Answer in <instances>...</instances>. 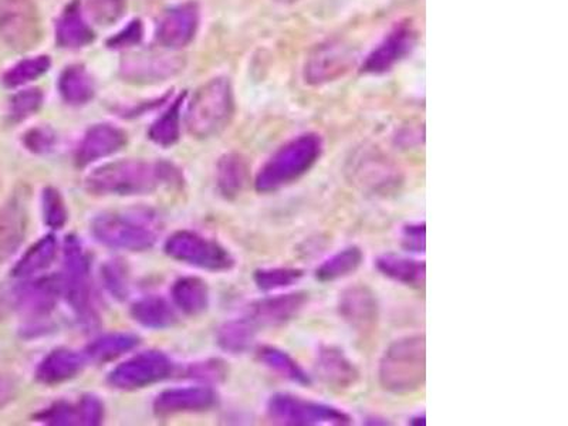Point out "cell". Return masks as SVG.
I'll return each mask as SVG.
<instances>
[{
    "label": "cell",
    "instance_id": "9a60e30c",
    "mask_svg": "<svg viewBox=\"0 0 568 426\" xmlns=\"http://www.w3.org/2000/svg\"><path fill=\"white\" fill-rule=\"evenodd\" d=\"M129 136L125 131L111 124H97L91 127L83 136L76 151V165L78 168L97 163L107 156L119 153L127 145Z\"/></svg>",
    "mask_w": 568,
    "mask_h": 426
},
{
    "label": "cell",
    "instance_id": "cb8c5ba5",
    "mask_svg": "<svg viewBox=\"0 0 568 426\" xmlns=\"http://www.w3.org/2000/svg\"><path fill=\"white\" fill-rule=\"evenodd\" d=\"M375 266L383 276L404 286L420 288L425 284L426 264L418 259L389 253L376 259Z\"/></svg>",
    "mask_w": 568,
    "mask_h": 426
},
{
    "label": "cell",
    "instance_id": "7a4b0ae2",
    "mask_svg": "<svg viewBox=\"0 0 568 426\" xmlns=\"http://www.w3.org/2000/svg\"><path fill=\"white\" fill-rule=\"evenodd\" d=\"M161 220L150 209L111 210L97 215L91 232L100 243L117 251L145 252L161 233Z\"/></svg>",
    "mask_w": 568,
    "mask_h": 426
},
{
    "label": "cell",
    "instance_id": "3957f363",
    "mask_svg": "<svg viewBox=\"0 0 568 426\" xmlns=\"http://www.w3.org/2000/svg\"><path fill=\"white\" fill-rule=\"evenodd\" d=\"M323 154L321 136L315 132L298 135L284 144L259 171L254 188L259 194H272L297 183L320 160Z\"/></svg>",
    "mask_w": 568,
    "mask_h": 426
},
{
    "label": "cell",
    "instance_id": "60d3db41",
    "mask_svg": "<svg viewBox=\"0 0 568 426\" xmlns=\"http://www.w3.org/2000/svg\"><path fill=\"white\" fill-rule=\"evenodd\" d=\"M37 423L52 426H70L78 425V416L76 405L67 403V401H57V403L47 406L34 415Z\"/></svg>",
    "mask_w": 568,
    "mask_h": 426
},
{
    "label": "cell",
    "instance_id": "d4e9b609",
    "mask_svg": "<svg viewBox=\"0 0 568 426\" xmlns=\"http://www.w3.org/2000/svg\"><path fill=\"white\" fill-rule=\"evenodd\" d=\"M174 305L186 316L195 317L207 312L209 306V287L200 277H181L171 288Z\"/></svg>",
    "mask_w": 568,
    "mask_h": 426
},
{
    "label": "cell",
    "instance_id": "4316f807",
    "mask_svg": "<svg viewBox=\"0 0 568 426\" xmlns=\"http://www.w3.org/2000/svg\"><path fill=\"white\" fill-rule=\"evenodd\" d=\"M140 342V337L132 332H110V335L91 341L83 354L86 356L87 361L106 364V362L120 359L127 352L135 350Z\"/></svg>",
    "mask_w": 568,
    "mask_h": 426
},
{
    "label": "cell",
    "instance_id": "d6a6232c",
    "mask_svg": "<svg viewBox=\"0 0 568 426\" xmlns=\"http://www.w3.org/2000/svg\"><path fill=\"white\" fill-rule=\"evenodd\" d=\"M258 327L248 317L230 320L219 327L218 345L229 354H242L251 350Z\"/></svg>",
    "mask_w": 568,
    "mask_h": 426
},
{
    "label": "cell",
    "instance_id": "8992f818",
    "mask_svg": "<svg viewBox=\"0 0 568 426\" xmlns=\"http://www.w3.org/2000/svg\"><path fill=\"white\" fill-rule=\"evenodd\" d=\"M233 112L232 87L227 78H214L199 87L190 99L186 124L195 139H210L227 129Z\"/></svg>",
    "mask_w": 568,
    "mask_h": 426
},
{
    "label": "cell",
    "instance_id": "f1b7e54d",
    "mask_svg": "<svg viewBox=\"0 0 568 426\" xmlns=\"http://www.w3.org/2000/svg\"><path fill=\"white\" fill-rule=\"evenodd\" d=\"M57 239L53 234L39 239L31 248L24 252L19 262L12 269V276L18 278H29L34 274L46 271L52 266L57 256Z\"/></svg>",
    "mask_w": 568,
    "mask_h": 426
},
{
    "label": "cell",
    "instance_id": "484cf974",
    "mask_svg": "<svg viewBox=\"0 0 568 426\" xmlns=\"http://www.w3.org/2000/svg\"><path fill=\"white\" fill-rule=\"evenodd\" d=\"M249 165L241 154H225L217 165V186L225 199L233 200L247 188Z\"/></svg>",
    "mask_w": 568,
    "mask_h": 426
},
{
    "label": "cell",
    "instance_id": "f546056e",
    "mask_svg": "<svg viewBox=\"0 0 568 426\" xmlns=\"http://www.w3.org/2000/svg\"><path fill=\"white\" fill-rule=\"evenodd\" d=\"M63 100L70 106H85L95 97V80L80 65L68 66L58 80Z\"/></svg>",
    "mask_w": 568,
    "mask_h": 426
},
{
    "label": "cell",
    "instance_id": "b9f144b4",
    "mask_svg": "<svg viewBox=\"0 0 568 426\" xmlns=\"http://www.w3.org/2000/svg\"><path fill=\"white\" fill-rule=\"evenodd\" d=\"M57 142L56 132L51 127H36L23 135V144L31 153L46 155L55 150Z\"/></svg>",
    "mask_w": 568,
    "mask_h": 426
},
{
    "label": "cell",
    "instance_id": "681fc988",
    "mask_svg": "<svg viewBox=\"0 0 568 426\" xmlns=\"http://www.w3.org/2000/svg\"><path fill=\"white\" fill-rule=\"evenodd\" d=\"M409 425L425 426L426 425L425 414H418V415L413 416V418L409 419Z\"/></svg>",
    "mask_w": 568,
    "mask_h": 426
},
{
    "label": "cell",
    "instance_id": "8fae6325",
    "mask_svg": "<svg viewBox=\"0 0 568 426\" xmlns=\"http://www.w3.org/2000/svg\"><path fill=\"white\" fill-rule=\"evenodd\" d=\"M173 371V361L164 352L145 351L117 365L107 381L112 389L134 391L170 379Z\"/></svg>",
    "mask_w": 568,
    "mask_h": 426
},
{
    "label": "cell",
    "instance_id": "bcb514c9",
    "mask_svg": "<svg viewBox=\"0 0 568 426\" xmlns=\"http://www.w3.org/2000/svg\"><path fill=\"white\" fill-rule=\"evenodd\" d=\"M142 37V26L139 21L131 22L129 26L109 42L111 47H129L139 43Z\"/></svg>",
    "mask_w": 568,
    "mask_h": 426
},
{
    "label": "cell",
    "instance_id": "52a82bcc",
    "mask_svg": "<svg viewBox=\"0 0 568 426\" xmlns=\"http://www.w3.org/2000/svg\"><path fill=\"white\" fill-rule=\"evenodd\" d=\"M9 288H11L12 312L26 318L28 323L23 331L28 337H31L34 330L46 328L48 316L55 312L62 295H65L62 274L32 278Z\"/></svg>",
    "mask_w": 568,
    "mask_h": 426
},
{
    "label": "cell",
    "instance_id": "ee69618b",
    "mask_svg": "<svg viewBox=\"0 0 568 426\" xmlns=\"http://www.w3.org/2000/svg\"><path fill=\"white\" fill-rule=\"evenodd\" d=\"M401 243L406 252L420 254L426 249V225L425 222H415L405 225L401 232Z\"/></svg>",
    "mask_w": 568,
    "mask_h": 426
},
{
    "label": "cell",
    "instance_id": "d590c367",
    "mask_svg": "<svg viewBox=\"0 0 568 426\" xmlns=\"http://www.w3.org/2000/svg\"><path fill=\"white\" fill-rule=\"evenodd\" d=\"M305 272L293 267L259 269L254 272L253 281L262 292L282 291L301 282Z\"/></svg>",
    "mask_w": 568,
    "mask_h": 426
},
{
    "label": "cell",
    "instance_id": "2e32d148",
    "mask_svg": "<svg viewBox=\"0 0 568 426\" xmlns=\"http://www.w3.org/2000/svg\"><path fill=\"white\" fill-rule=\"evenodd\" d=\"M217 403L218 395L208 386H186L163 391L156 396L154 411L160 416L200 413L214 408Z\"/></svg>",
    "mask_w": 568,
    "mask_h": 426
},
{
    "label": "cell",
    "instance_id": "30bf717a",
    "mask_svg": "<svg viewBox=\"0 0 568 426\" xmlns=\"http://www.w3.org/2000/svg\"><path fill=\"white\" fill-rule=\"evenodd\" d=\"M0 39L17 52L36 47L42 21L33 0H0Z\"/></svg>",
    "mask_w": 568,
    "mask_h": 426
},
{
    "label": "cell",
    "instance_id": "7dc6e473",
    "mask_svg": "<svg viewBox=\"0 0 568 426\" xmlns=\"http://www.w3.org/2000/svg\"><path fill=\"white\" fill-rule=\"evenodd\" d=\"M18 395L17 381L9 375H0V409L12 403Z\"/></svg>",
    "mask_w": 568,
    "mask_h": 426
},
{
    "label": "cell",
    "instance_id": "74e56055",
    "mask_svg": "<svg viewBox=\"0 0 568 426\" xmlns=\"http://www.w3.org/2000/svg\"><path fill=\"white\" fill-rule=\"evenodd\" d=\"M42 217L48 228H65L68 210L65 198L55 186H46L42 193Z\"/></svg>",
    "mask_w": 568,
    "mask_h": 426
},
{
    "label": "cell",
    "instance_id": "e0dca14e",
    "mask_svg": "<svg viewBox=\"0 0 568 426\" xmlns=\"http://www.w3.org/2000/svg\"><path fill=\"white\" fill-rule=\"evenodd\" d=\"M179 61L174 56L160 53H139L122 62L121 75L125 80L140 85H154L164 81L179 70Z\"/></svg>",
    "mask_w": 568,
    "mask_h": 426
},
{
    "label": "cell",
    "instance_id": "4dcf8cb0",
    "mask_svg": "<svg viewBox=\"0 0 568 426\" xmlns=\"http://www.w3.org/2000/svg\"><path fill=\"white\" fill-rule=\"evenodd\" d=\"M362 262H364V253L359 247L352 244L326 259L316 269V278L321 283L340 281L359 271Z\"/></svg>",
    "mask_w": 568,
    "mask_h": 426
},
{
    "label": "cell",
    "instance_id": "5b68a950",
    "mask_svg": "<svg viewBox=\"0 0 568 426\" xmlns=\"http://www.w3.org/2000/svg\"><path fill=\"white\" fill-rule=\"evenodd\" d=\"M63 254H65V274H62L63 292L68 305L75 313L78 325L86 331H96L100 327V316L92 298L90 261L76 234H68Z\"/></svg>",
    "mask_w": 568,
    "mask_h": 426
},
{
    "label": "cell",
    "instance_id": "603a6c76",
    "mask_svg": "<svg viewBox=\"0 0 568 426\" xmlns=\"http://www.w3.org/2000/svg\"><path fill=\"white\" fill-rule=\"evenodd\" d=\"M56 37L58 46L70 48V51L86 47L95 41V32L83 17L81 4L78 0H73L70 4H67L58 18Z\"/></svg>",
    "mask_w": 568,
    "mask_h": 426
},
{
    "label": "cell",
    "instance_id": "8d00e7d4",
    "mask_svg": "<svg viewBox=\"0 0 568 426\" xmlns=\"http://www.w3.org/2000/svg\"><path fill=\"white\" fill-rule=\"evenodd\" d=\"M101 281L116 301L124 302L130 295L129 267L122 261H109L101 266Z\"/></svg>",
    "mask_w": 568,
    "mask_h": 426
},
{
    "label": "cell",
    "instance_id": "6da1fadb",
    "mask_svg": "<svg viewBox=\"0 0 568 426\" xmlns=\"http://www.w3.org/2000/svg\"><path fill=\"white\" fill-rule=\"evenodd\" d=\"M181 183L179 170L165 161L122 160L92 171L86 178V189L99 197H136L153 194L161 186H178Z\"/></svg>",
    "mask_w": 568,
    "mask_h": 426
},
{
    "label": "cell",
    "instance_id": "d6986e66",
    "mask_svg": "<svg viewBox=\"0 0 568 426\" xmlns=\"http://www.w3.org/2000/svg\"><path fill=\"white\" fill-rule=\"evenodd\" d=\"M86 356L83 352L68 349H57L39 362L36 372L37 383L55 386L75 380L85 370Z\"/></svg>",
    "mask_w": 568,
    "mask_h": 426
},
{
    "label": "cell",
    "instance_id": "c3c4849f",
    "mask_svg": "<svg viewBox=\"0 0 568 426\" xmlns=\"http://www.w3.org/2000/svg\"><path fill=\"white\" fill-rule=\"evenodd\" d=\"M12 303H11V288L7 284H0V320L11 315Z\"/></svg>",
    "mask_w": 568,
    "mask_h": 426
},
{
    "label": "cell",
    "instance_id": "ab89813d",
    "mask_svg": "<svg viewBox=\"0 0 568 426\" xmlns=\"http://www.w3.org/2000/svg\"><path fill=\"white\" fill-rule=\"evenodd\" d=\"M127 0H87V12L92 22L111 26L125 14Z\"/></svg>",
    "mask_w": 568,
    "mask_h": 426
},
{
    "label": "cell",
    "instance_id": "7c38bea8",
    "mask_svg": "<svg viewBox=\"0 0 568 426\" xmlns=\"http://www.w3.org/2000/svg\"><path fill=\"white\" fill-rule=\"evenodd\" d=\"M199 28V8L195 2L168 9L160 19L156 39L164 47L176 51L194 41Z\"/></svg>",
    "mask_w": 568,
    "mask_h": 426
},
{
    "label": "cell",
    "instance_id": "f6af8a7d",
    "mask_svg": "<svg viewBox=\"0 0 568 426\" xmlns=\"http://www.w3.org/2000/svg\"><path fill=\"white\" fill-rule=\"evenodd\" d=\"M189 375L199 380H222L227 375V367H225V362L217 360L200 362V364H195L189 370Z\"/></svg>",
    "mask_w": 568,
    "mask_h": 426
},
{
    "label": "cell",
    "instance_id": "5bb4252c",
    "mask_svg": "<svg viewBox=\"0 0 568 426\" xmlns=\"http://www.w3.org/2000/svg\"><path fill=\"white\" fill-rule=\"evenodd\" d=\"M339 315L352 330L365 331L379 320V301L370 287L356 284L340 293L337 303Z\"/></svg>",
    "mask_w": 568,
    "mask_h": 426
},
{
    "label": "cell",
    "instance_id": "7bdbcfd3",
    "mask_svg": "<svg viewBox=\"0 0 568 426\" xmlns=\"http://www.w3.org/2000/svg\"><path fill=\"white\" fill-rule=\"evenodd\" d=\"M78 425L97 426L105 420L106 409L99 396L85 395L76 404Z\"/></svg>",
    "mask_w": 568,
    "mask_h": 426
},
{
    "label": "cell",
    "instance_id": "7402d4cb",
    "mask_svg": "<svg viewBox=\"0 0 568 426\" xmlns=\"http://www.w3.org/2000/svg\"><path fill=\"white\" fill-rule=\"evenodd\" d=\"M28 217L21 199L0 207V263L13 256L26 234Z\"/></svg>",
    "mask_w": 568,
    "mask_h": 426
},
{
    "label": "cell",
    "instance_id": "f907efd6",
    "mask_svg": "<svg viewBox=\"0 0 568 426\" xmlns=\"http://www.w3.org/2000/svg\"><path fill=\"white\" fill-rule=\"evenodd\" d=\"M277 2H281V3H293V2H297V0H277Z\"/></svg>",
    "mask_w": 568,
    "mask_h": 426
},
{
    "label": "cell",
    "instance_id": "9c48e42d",
    "mask_svg": "<svg viewBox=\"0 0 568 426\" xmlns=\"http://www.w3.org/2000/svg\"><path fill=\"white\" fill-rule=\"evenodd\" d=\"M164 251L174 261L204 271L228 272L234 266V259L228 249L189 230H179L171 234L165 242Z\"/></svg>",
    "mask_w": 568,
    "mask_h": 426
},
{
    "label": "cell",
    "instance_id": "277c9868",
    "mask_svg": "<svg viewBox=\"0 0 568 426\" xmlns=\"http://www.w3.org/2000/svg\"><path fill=\"white\" fill-rule=\"evenodd\" d=\"M380 384L394 395H408L423 389L426 379L425 336L404 337L385 350L379 369Z\"/></svg>",
    "mask_w": 568,
    "mask_h": 426
},
{
    "label": "cell",
    "instance_id": "ffe728a7",
    "mask_svg": "<svg viewBox=\"0 0 568 426\" xmlns=\"http://www.w3.org/2000/svg\"><path fill=\"white\" fill-rule=\"evenodd\" d=\"M352 62L350 52L341 44L328 43L318 47L308 58L306 65V80L312 85H323L342 76L349 70Z\"/></svg>",
    "mask_w": 568,
    "mask_h": 426
},
{
    "label": "cell",
    "instance_id": "83f0119b",
    "mask_svg": "<svg viewBox=\"0 0 568 426\" xmlns=\"http://www.w3.org/2000/svg\"><path fill=\"white\" fill-rule=\"evenodd\" d=\"M131 317L140 326L151 330H165L178 323V316L170 303L160 296L141 298L131 306Z\"/></svg>",
    "mask_w": 568,
    "mask_h": 426
},
{
    "label": "cell",
    "instance_id": "836d02e7",
    "mask_svg": "<svg viewBox=\"0 0 568 426\" xmlns=\"http://www.w3.org/2000/svg\"><path fill=\"white\" fill-rule=\"evenodd\" d=\"M185 92L176 99L170 109L151 125L150 140L154 144L170 149L178 142L181 132V110H183Z\"/></svg>",
    "mask_w": 568,
    "mask_h": 426
},
{
    "label": "cell",
    "instance_id": "f35d334b",
    "mask_svg": "<svg viewBox=\"0 0 568 426\" xmlns=\"http://www.w3.org/2000/svg\"><path fill=\"white\" fill-rule=\"evenodd\" d=\"M43 92L39 88H29L14 95L9 106V117L13 122L31 119L42 109Z\"/></svg>",
    "mask_w": 568,
    "mask_h": 426
},
{
    "label": "cell",
    "instance_id": "ac0fdd59",
    "mask_svg": "<svg viewBox=\"0 0 568 426\" xmlns=\"http://www.w3.org/2000/svg\"><path fill=\"white\" fill-rule=\"evenodd\" d=\"M316 371L331 389L350 390L360 379L359 369L346 352L336 346H321L317 351Z\"/></svg>",
    "mask_w": 568,
    "mask_h": 426
},
{
    "label": "cell",
    "instance_id": "ba28073f",
    "mask_svg": "<svg viewBox=\"0 0 568 426\" xmlns=\"http://www.w3.org/2000/svg\"><path fill=\"white\" fill-rule=\"evenodd\" d=\"M267 415L274 424L287 426H345L352 423L351 416L337 406L291 394L273 395L267 403Z\"/></svg>",
    "mask_w": 568,
    "mask_h": 426
},
{
    "label": "cell",
    "instance_id": "e575fe53",
    "mask_svg": "<svg viewBox=\"0 0 568 426\" xmlns=\"http://www.w3.org/2000/svg\"><path fill=\"white\" fill-rule=\"evenodd\" d=\"M51 66L52 62L48 56L24 58L4 73L3 85L9 88L22 87L46 75Z\"/></svg>",
    "mask_w": 568,
    "mask_h": 426
},
{
    "label": "cell",
    "instance_id": "44dd1931",
    "mask_svg": "<svg viewBox=\"0 0 568 426\" xmlns=\"http://www.w3.org/2000/svg\"><path fill=\"white\" fill-rule=\"evenodd\" d=\"M415 44V34L409 28L395 29L379 47L371 53L369 61L365 62L364 72L384 73L398 63L411 52Z\"/></svg>",
    "mask_w": 568,
    "mask_h": 426
},
{
    "label": "cell",
    "instance_id": "1f68e13d",
    "mask_svg": "<svg viewBox=\"0 0 568 426\" xmlns=\"http://www.w3.org/2000/svg\"><path fill=\"white\" fill-rule=\"evenodd\" d=\"M258 360L264 367H267L269 370L276 372V374L291 381V383L303 386L312 385L310 375L286 351L272 346H263L258 350Z\"/></svg>",
    "mask_w": 568,
    "mask_h": 426
},
{
    "label": "cell",
    "instance_id": "4fadbf2b",
    "mask_svg": "<svg viewBox=\"0 0 568 426\" xmlns=\"http://www.w3.org/2000/svg\"><path fill=\"white\" fill-rule=\"evenodd\" d=\"M308 303L305 292L262 298L249 306L248 318L258 328L286 325L301 315Z\"/></svg>",
    "mask_w": 568,
    "mask_h": 426
}]
</instances>
